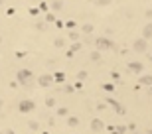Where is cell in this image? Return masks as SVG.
Returning a JSON list of instances; mask_svg holds the SVG:
<instances>
[{
	"instance_id": "1",
	"label": "cell",
	"mask_w": 152,
	"mask_h": 134,
	"mask_svg": "<svg viewBox=\"0 0 152 134\" xmlns=\"http://www.w3.org/2000/svg\"><path fill=\"white\" fill-rule=\"evenodd\" d=\"M16 79H18V83H22V85H28V83L34 79V75H32L30 69H20V71L16 73Z\"/></svg>"
},
{
	"instance_id": "2",
	"label": "cell",
	"mask_w": 152,
	"mask_h": 134,
	"mask_svg": "<svg viewBox=\"0 0 152 134\" xmlns=\"http://www.w3.org/2000/svg\"><path fill=\"white\" fill-rule=\"evenodd\" d=\"M95 46H97V51H105V49H111L113 47V41L109 38H97Z\"/></svg>"
},
{
	"instance_id": "3",
	"label": "cell",
	"mask_w": 152,
	"mask_h": 134,
	"mask_svg": "<svg viewBox=\"0 0 152 134\" xmlns=\"http://www.w3.org/2000/svg\"><path fill=\"white\" fill-rule=\"evenodd\" d=\"M18 108H20V113H22V114L32 113V110H34V101H30V99H24V101H20Z\"/></svg>"
},
{
	"instance_id": "4",
	"label": "cell",
	"mask_w": 152,
	"mask_h": 134,
	"mask_svg": "<svg viewBox=\"0 0 152 134\" xmlns=\"http://www.w3.org/2000/svg\"><path fill=\"white\" fill-rule=\"evenodd\" d=\"M134 51H138V53H142V51H146V49H148V43H146V40L144 38H140V40H136L134 41Z\"/></svg>"
},
{
	"instance_id": "5",
	"label": "cell",
	"mask_w": 152,
	"mask_h": 134,
	"mask_svg": "<svg viewBox=\"0 0 152 134\" xmlns=\"http://www.w3.org/2000/svg\"><path fill=\"white\" fill-rule=\"evenodd\" d=\"M103 128H105L103 120H99V118H93V120H91V130H93V132H101Z\"/></svg>"
},
{
	"instance_id": "6",
	"label": "cell",
	"mask_w": 152,
	"mask_h": 134,
	"mask_svg": "<svg viewBox=\"0 0 152 134\" xmlns=\"http://www.w3.org/2000/svg\"><path fill=\"white\" fill-rule=\"evenodd\" d=\"M142 38H144V40H150L152 38V22H148V24L142 28Z\"/></svg>"
},
{
	"instance_id": "7",
	"label": "cell",
	"mask_w": 152,
	"mask_h": 134,
	"mask_svg": "<svg viewBox=\"0 0 152 134\" xmlns=\"http://www.w3.org/2000/svg\"><path fill=\"white\" fill-rule=\"evenodd\" d=\"M38 81H40L42 87H47V85H52V83H53V77H52V75H42Z\"/></svg>"
},
{
	"instance_id": "8",
	"label": "cell",
	"mask_w": 152,
	"mask_h": 134,
	"mask_svg": "<svg viewBox=\"0 0 152 134\" xmlns=\"http://www.w3.org/2000/svg\"><path fill=\"white\" fill-rule=\"evenodd\" d=\"M128 69H130L132 73H142V63H138V61H132L130 65H128Z\"/></svg>"
},
{
	"instance_id": "9",
	"label": "cell",
	"mask_w": 152,
	"mask_h": 134,
	"mask_svg": "<svg viewBox=\"0 0 152 134\" xmlns=\"http://www.w3.org/2000/svg\"><path fill=\"white\" fill-rule=\"evenodd\" d=\"M67 124H69V126H79V118H77V116H69V118H67Z\"/></svg>"
},
{
	"instance_id": "10",
	"label": "cell",
	"mask_w": 152,
	"mask_h": 134,
	"mask_svg": "<svg viewBox=\"0 0 152 134\" xmlns=\"http://www.w3.org/2000/svg\"><path fill=\"white\" fill-rule=\"evenodd\" d=\"M140 83H142V85H152V75H142V77H140Z\"/></svg>"
},
{
	"instance_id": "11",
	"label": "cell",
	"mask_w": 152,
	"mask_h": 134,
	"mask_svg": "<svg viewBox=\"0 0 152 134\" xmlns=\"http://www.w3.org/2000/svg\"><path fill=\"white\" fill-rule=\"evenodd\" d=\"M52 8L57 12V10H61V8H63V2H61V0H53V2H52Z\"/></svg>"
},
{
	"instance_id": "12",
	"label": "cell",
	"mask_w": 152,
	"mask_h": 134,
	"mask_svg": "<svg viewBox=\"0 0 152 134\" xmlns=\"http://www.w3.org/2000/svg\"><path fill=\"white\" fill-rule=\"evenodd\" d=\"M125 132H126L125 126H119V128H115V130H113V134H125Z\"/></svg>"
},
{
	"instance_id": "13",
	"label": "cell",
	"mask_w": 152,
	"mask_h": 134,
	"mask_svg": "<svg viewBox=\"0 0 152 134\" xmlns=\"http://www.w3.org/2000/svg\"><path fill=\"white\" fill-rule=\"evenodd\" d=\"M91 59L93 61H99L101 59V53H99V51H93V53H91Z\"/></svg>"
},
{
	"instance_id": "14",
	"label": "cell",
	"mask_w": 152,
	"mask_h": 134,
	"mask_svg": "<svg viewBox=\"0 0 152 134\" xmlns=\"http://www.w3.org/2000/svg\"><path fill=\"white\" fill-rule=\"evenodd\" d=\"M83 32H85V34H91L93 32V26H91V24H85V26H83Z\"/></svg>"
},
{
	"instance_id": "15",
	"label": "cell",
	"mask_w": 152,
	"mask_h": 134,
	"mask_svg": "<svg viewBox=\"0 0 152 134\" xmlns=\"http://www.w3.org/2000/svg\"><path fill=\"white\" fill-rule=\"evenodd\" d=\"M97 4L99 6H107V4H111V0H97Z\"/></svg>"
},
{
	"instance_id": "16",
	"label": "cell",
	"mask_w": 152,
	"mask_h": 134,
	"mask_svg": "<svg viewBox=\"0 0 152 134\" xmlns=\"http://www.w3.org/2000/svg\"><path fill=\"white\" fill-rule=\"evenodd\" d=\"M69 38H71L73 41H77V38H79V34H77V32H71V34H69Z\"/></svg>"
},
{
	"instance_id": "17",
	"label": "cell",
	"mask_w": 152,
	"mask_h": 134,
	"mask_svg": "<svg viewBox=\"0 0 152 134\" xmlns=\"http://www.w3.org/2000/svg\"><path fill=\"white\" fill-rule=\"evenodd\" d=\"M46 105L47 107H53V105H55V99H46Z\"/></svg>"
},
{
	"instance_id": "18",
	"label": "cell",
	"mask_w": 152,
	"mask_h": 134,
	"mask_svg": "<svg viewBox=\"0 0 152 134\" xmlns=\"http://www.w3.org/2000/svg\"><path fill=\"white\" fill-rule=\"evenodd\" d=\"M55 46H57V47L63 46V38H57V40H55Z\"/></svg>"
},
{
	"instance_id": "19",
	"label": "cell",
	"mask_w": 152,
	"mask_h": 134,
	"mask_svg": "<svg viewBox=\"0 0 152 134\" xmlns=\"http://www.w3.org/2000/svg\"><path fill=\"white\" fill-rule=\"evenodd\" d=\"M55 81H65V77H63L61 73H57V75H55Z\"/></svg>"
},
{
	"instance_id": "20",
	"label": "cell",
	"mask_w": 152,
	"mask_h": 134,
	"mask_svg": "<svg viewBox=\"0 0 152 134\" xmlns=\"http://www.w3.org/2000/svg\"><path fill=\"white\" fill-rule=\"evenodd\" d=\"M77 49H79V43H73V47H71V51H69V53H73V51H77Z\"/></svg>"
},
{
	"instance_id": "21",
	"label": "cell",
	"mask_w": 152,
	"mask_h": 134,
	"mask_svg": "<svg viewBox=\"0 0 152 134\" xmlns=\"http://www.w3.org/2000/svg\"><path fill=\"white\" fill-rule=\"evenodd\" d=\"M30 128H32V130H38V122H30Z\"/></svg>"
},
{
	"instance_id": "22",
	"label": "cell",
	"mask_w": 152,
	"mask_h": 134,
	"mask_svg": "<svg viewBox=\"0 0 152 134\" xmlns=\"http://www.w3.org/2000/svg\"><path fill=\"white\" fill-rule=\"evenodd\" d=\"M57 114H60V116H63V114H67V110H65V108H60V110H57Z\"/></svg>"
},
{
	"instance_id": "23",
	"label": "cell",
	"mask_w": 152,
	"mask_h": 134,
	"mask_svg": "<svg viewBox=\"0 0 152 134\" xmlns=\"http://www.w3.org/2000/svg\"><path fill=\"white\" fill-rule=\"evenodd\" d=\"M8 134H14V132H12V130H8Z\"/></svg>"
},
{
	"instance_id": "24",
	"label": "cell",
	"mask_w": 152,
	"mask_h": 134,
	"mask_svg": "<svg viewBox=\"0 0 152 134\" xmlns=\"http://www.w3.org/2000/svg\"><path fill=\"white\" fill-rule=\"evenodd\" d=\"M0 108H2V101H0Z\"/></svg>"
},
{
	"instance_id": "25",
	"label": "cell",
	"mask_w": 152,
	"mask_h": 134,
	"mask_svg": "<svg viewBox=\"0 0 152 134\" xmlns=\"http://www.w3.org/2000/svg\"><path fill=\"white\" fill-rule=\"evenodd\" d=\"M32 2H40V0H32Z\"/></svg>"
},
{
	"instance_id": "26",
	"label": "cell",
	"mask_w": 152,
	"mask_h": 134,
	"mask_svg": "<svg viewBox=\"0 0 152 134\" xmlns=\"http://www.w3.org/2000/svg\"><path fill=\"white\" fill-rule=\"evenodd\" d=\"M2 2H4V0H0V4H2Z\"/></svg>"
},
{
	"instance_id": "27",
	"label": "cell",
	"mask_w": 152,
	"mask_h": 134,
	"mask_svg": "<svg viewBox=\"0 0 152 134\" xmlns=\"http://www.w3.org/2000/svg\"><path fill=\"white\" fill-rule=\"evenodd\" d=\"M0 43H2V38H0Z\"/></svg>"
}]
</instances>
